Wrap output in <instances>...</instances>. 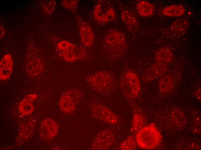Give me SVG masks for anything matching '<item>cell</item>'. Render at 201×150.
<instances>
[{"instance_id": "obj_1", "label": "cell", "mask_w": 201, "mask_h": 150, "mask_svg": "<svg viewBox=\"0 0 201 150\" xmlns=\"http://www.w3.org/2000/svg\"><path fill=\"white\" fill-rule=\"evenodd\" d=\"M86 80L93 89L101 93L111 92L116 85L115 76L111 73L104 70L98 71L88 75Z\"/></svg>"}, {"instance_id": "obj_2", "label": "cell", "mask_w": 201, "mask_h": 150, "mask_svg": "<svg viewBox=\"0 0 201 150\" xmlns=\"http://www.w3.org/2000/svg\"><path fill=\"white\" fill-rule=\"evenodd\" d=\"M162 136L155 124L151 123L144 126L136 134L135 139L137 145L144 149H152L161 141Z\"/></svg>"}, {"instance_id": "obj_3", "label": "cell", "mask_w": 201, "mask_h": 150, "mask_svg": "<svg viewBox=\"0 0 201 150\" xmlns=\"http://www.w3.org/2000/svg\"><path fill=\"white\" fill-rule=\"evenodd\" d=\"M121 89L129 100L133 99L139 93L141 90L140 81L137 75L130 70L124 71L120 80Z\"/></svg>"}, {"instance_id": "obj_4", "label": "cell", "mask_w": 201, "mask_h": 150, "mask_svg": "<svg viewBox=\"0 0 201 150\" xmlns=\"http://www.w3.org/2000/svg\"><path fill=\"white\" fill-rule=\"evenodd\" d=\"M105 41L109 50L115 57L121 55L126 49L125 38L120 31H113L109 32L105 36Z\"/></svg>"}, {"instance_id": "obj_5", "label": "cell", "mask_w": 201, "mask_h": 150, "mask_svg": "<svg viewBox=\"0 0 201 150\" xmlns=\"http://www.w3.org/2000/svg\"><path fill=\"white\" fill-rule=\"evenodd\" d=\"M81 91L79 89L73 88L69 90L61 97L59 102L62 111L69 113L74 111L81 97Z\"/></svg>"}, {"instance_id": "obj_6", "label": "cell", "mask_w": 201, "mask_h": 150, "mask_svg": "<svg viewBox=\"0 0 201 150\" xmlns=\"http://www.w3.org/2000/svg\"><path fill=\"white\" fill-rule=\"evenodd\" d=\"M91 111L93 117L111 125L116 124L119 121L118 116L104 105L99 103L94 104Z\"/></svg>"}, {"instance_id": "obj_7", "label": "cell", "mask_w": 201, "mask_h": 150, "mask_svg": "<svg viewBox=\"0 0 201 150\" xmlns=\"http://www.w3.org/2000/svg\"><path fill=\"white\" fill-rule=\"evenodd\" d=\"M115 140L113 133L109 129L100 132L96 135L92 143L91 149L107 150L113 145Z\"/></svg>"}, {"instance_id": "obj_8", "label": "cell", "mask_w": 201, "mask_h": 150, "mask_svg": "<svg viewBox=\"0 0 201 150\" xmlns=\"http://www.w3.org/2000/svg\"><path fill=\"white\" fill-rule=\"evenodd\" d=\"M94 14L98 21L107 22L112 20L115 13L113 8L107 1H101L97 4L94 8Z\"/></svg>"}, {"instance_id": "obj_9", "label": "cell", "mask_w": 201, "mask_h": 150, "mask_svg": "<svg viewBox=\"0 0 201 150\" xmlns=\"http://www.w3.org/2000/svg\"><path fill=\"white\" fill-rule=\"evenodd\" d=\"M59 50L62 52L64 59L67 61L73 62L79 59L81 55V49L75 45L67 41L59 42L57 44Z\"/></svg>"}, {"instance_id": "obj_10", "label": "cell", "mask_w": 201, "mask_h": 150, "mask_svg": "<svg viewBox=\"0 0 201 150\" xmlns=\"http://www.w3.org/2000/svg\"><path fill=\"white\" fill-rule=\"evenodd\" d=\"M168 68L167 63L157 62L153 63L146 71L143 77V81L148 82L163 75Z\"/></svg>"}, {"instance_id": "obj_11", "label": "cell", "mask_w": 201, "mask_h": 150, "mask_svg": "<svg viewBox=\"0 0 201 150\" xmlns=\"http://www.w3.org/2000/svg\"><path fill=\"white\" fill-rule=\"evenodd\" d=\"M76 20L82 43L86 46H91L93 42L94 38L92 29L80 17L77 16Z\"/></svg>"}, {"instance_id": "obj_12", "label": "cell", "mask_w": 201, "mask_h": 150, "mask_svg": "<svg viewBox=\"0 0 201 150\" xmlns=\"http://www.w3.org/2000/svg\"><path fill=\"white\" fill-rule=\"evenodd\" d=\"M58 130L57 123L53 119L47 118L42 122L39 129L40 136L43 138L48 139L55 137Z\"/></svg>"}, {"instance_id": "obj_13", "label": "cell", "mask_w": 201, "mask_h": 150, "mask_svg": "<svg viewBox=\"0 0 201 150\" xmlns=\"http://www.w3.org/2000/svg\"><path fill=\"white\" fill-rule=\"evenodd\" d=\"M13 61L11 55L5 54L0 62V79L5 80L8 79L12 73L13 69Z\"/></svg>"}, {"instance_id": "obj_14", "label": "cell", "mask_w": 201, "mask_h": 150, "mask_svg": "<svg viewBox=\"0 0 201 150\" xmlns=\"http://www.w3.org/2000/svg\"><path fill=\"white\" fill-rule=\"evenodd\" d=\"M37 97V95L35 94H30L26 96L19 102L18 110L22 115L27 116L32 114L34 109L33 102Z\"/></svg>"}, {"instance_id": "obj_15", "label": "cell", "mask_w": 201, "mask_h": 150, "mask_svg": "<svg viewBox=\"0 0 201 150\" xmlns=\"http://www.w3.org/2000/svg\"><path fill=\"white\" fill-rule=\"evenodd\" d=\"M189 25L185 18H179L174 21L170 25V30L172 33L178 35H182L188 30Z\"/></svg>"}, {"instance_id": "obj_16", "label": "cell", "mask_w": 201, "mask_h": 150, "mask_svg": "<svg viewBox=\"0 0 201 150\" xmlns=\"http://www.w3.org/2000/svg\"><path fill=\"white\" fill-rule=\"evenodd\" d=\"M185 9L182 5L173 4L165 7L162 12L165 16L178 17L182 16L185 12Z\"/></svg>"}, {"instance_id": "obj_17", "label": "cell", "mask_w": 201, "mask_h": 150, "mask_svg": "<svg viewBox=\"0 0 201 150\" xmlns=\"http://www.w3.org/2000/svg\"><path fill=\"white\" fill-rule=\"evenodd\" d=\"M173 54L171 50L165 47H161L155 52V58L157 62L167 63L173 58Z\"/></svg>"}, {"instance_id": "obj_18", "label": "cell", "mask_w": 201, "mask_h": 150, "mask_svg": "<svg viewBox=\"0 0 201 150\" xmlns=\"http://www.w3.org/2000/svg\"><path fill=\"white\" fill-rule=\"evenodd\" d=\"M171 115L172 121L175 125L182 127L186 125V116L181 110L178 108L173 109L171 112Z\"/></svg>"}, {"instance_id": "obj_19", "label": "cell", "mask_w": 201, "mask_h": 150, "mask_svg": "<svg viewBox=\"0 0 201 150\" xmlns=\"http://www.w3.org/2000/svg\"><path fill=\"white\" fill-rule=\"evenodd\" d=\"M137 9L139 14L144 17L151 15L154 12L152 5L149 2L144 0L140 1L138 3Z\"/></svg>"}, {"instance_id": "obj_20", "label": "cell", "mask_w": 201, "mask_h": 150, "mask_svg": "<svg viewBox=\"0 0 201 150\" xmlns=\"http://www.w3.org/2000/svg\"><path fill=\"white\" fill-rule=\"evenodd\" d=\"M159 85V90L161 92L166 93L169 92L173 87L172 78L168 75L164 76L160 79Z\"/></svg>"}, {"instance_id": "obj_21", "label": "cell", "mask_w": 201, "mask_h": 150, "mask_svg": "<svg viewBox=\"0 0 201 150\" xmlns=\"http://www.w3.org/2000/svg\"><path fill=\"white\" fill-rule=\"evenodd\" d=\"M34 129L33 123L31 122H26L20 127L18 134L20 137L23 140L29 138L32 135Z\"/></svg>"}, {"instance_id": "obj_22", "label": "cell", "mask_w": 201, "mask_h": 150, "mask_svg": "<svg viewBox=\"0 0 201 150\" xmlns=\"http://www.w3.org/2000/svg\"><path fill=\"white\" fill-rule=\"evenodd\" d=\"M144 121L142 116L140 114H134L132 120L131 131L132 133H136L144 127Z\"/></svg>"}, {"instance_id": "obj_23", "label": "cell", "mask_w": 201, "mask_h": 150, "mask_svg": "<svg viewBox=\"0 0 201 150\" xmlns=\"http://www.w3.org/2000/svg\"><path fill=\"white\" fill-rule=\"evenodd\" d=\"M122 19L129 29H133L137 25V20L132 14L128 11L124 10L121 13Z\"/></svg>"}, {"instance_id": "obj_24", "label": "cell", "mask_w": 201, "mask_h": 150, "mask_svg": "<svg viewBox=\"0 0 201 150\" xmlns=\"http://www.w3.org/2000/svg\"><path fill=\"white\" fill-rule=\"evenodd\" d=\"M137 143L135 138L132 135L126 138L121 143L120 149L123 150H132L135 149Z\"/></svg>"}, {"instance_id": "obj_25", "label": "cell", "mask_w": 201, "mask_h": 150, "mask_svg": "<svg viewBox=\"0 0 201 150\" xmlns=\"http://www.w3.org/2000/svg\"><path fill=\"white\" fill-rule=\"evenodd\" d=\"M78 3V0H63L62 3L66 8L73 12L76 10Z\"/></svg>"}, {"instance_id": "obj_26", "label": "cell", "mask_w": 201, "mask_h": 150, "mask_svg": "<svg viewBox=\"0 0 201 150\" xmlns=\"http://www.w3.org/2000/svg\"><path fill=\"white\" fill-rule=\"evenodd\" d=\"M56 5L55 1H46L43 6V10L47 13H51L54 10Z\"/></svg>"}, {"instance_id": "obj_27", "label": "cell", "mask_w": 201, "mask_h": 150, "mask_svg": "<svg viewBox=\"0 0 201 150\" xmlns=\"http://www.w3.org/2000/svg\"><path fill=\"white\" fill-rule=\"evenodd\" d=\"M195 95L197 99L199 101H201V89L197 90L195 93Z\"/></svg>"}, {"instance_id": "obj_28", "label": "cell", "mask_w": 201, "mask_h": 150, "mask_svg": "<svg viewBox=\"0 0 201 150\" xmlns=\"http://www.w3.org/2000/svg\"><path fill=\"white\" fill-rule=\"evenodd\" d=\"M5 34V31L3 28L2 27H0V39H2L4 36Z\"/></svg>"}]
</instances>
